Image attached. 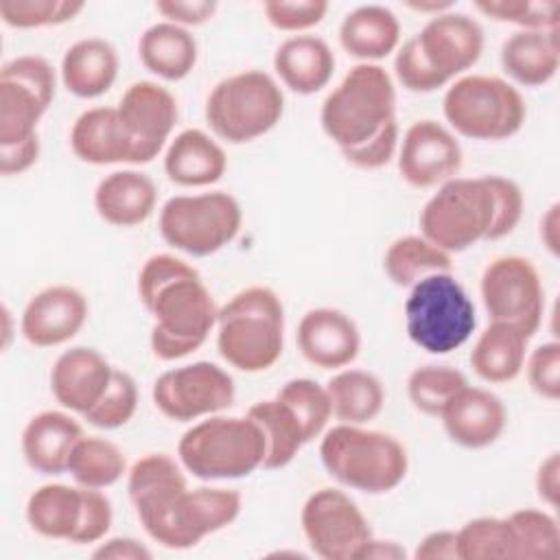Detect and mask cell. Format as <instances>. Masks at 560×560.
Masks as SVG:
<instances>
[{
    "label": "cell",
    "mask_w": 560,
    "mask_h": 560,
    "mask_svg": "<svg viewBox=\"0 0 560 560\" xmlns=\"http://www.w3.org/2000/svg\"><path fill=\"white\" fill-rule=\"evenodd\" d=\"M413 44L427 66L448 85L457 74L472 68L483 52V28L468 13L455 9L431 18Z\"/></svg>",
    "instance_id": "9a60e30c"
},
{
    "label": "cell",
    "mask_w": 560,
    "mask_h": 560,
    "mask_svg": "<svg viewBox=\"0 0 560 560\" xmlns=\"http://www.w3.org/2000/svg\"><path fill=\"white\" fill-rule=\"evenodd\" d=\"M225 168L223 147L201 129H184L166 144L164 173L177 186H210L223 177Z\"/></svg>",
    "instance_id": "d4e9b609"
},
{
    "label": "cell",
    "mask_w": 560,
    "mask_h": 560,
    "mask_svg": "<svg viewBox=\"0 0 560 560\" xmlns=\"http://www.w3.org/2000/svg\"><path fill=\"white\" fill-rule=\"evenodd\" d=\"M462 168L459 140L433 118L416 120L398 147L400 177L413 188H438Z\"/></svg>",
    "instance_id": "2e32d148"
},
{
    "label": "cell",
    "mask_w": 560,
    "mask_h": 560,
    "mask_svg": "<svg viewBox=\"0 0 560 560\" xmlns=\"http://www.w3.org/2000/svg\"><path fill=\"white\" fill-rule=\"evenodd\" d=\"M302 357L319 370H341L361 350V332L354 319L332 306L311 308L302 315L295 332Z\"/></svg>",
    "instance_id": "d6986e66"
},
{
    "label": "cell",
    "mask_w": 560,
    "mask_h": 560,
    "mask_svg": "<svg viewBox=\"0 0 560 560\" xmlns=\"http://www.w3.org/2000/svg\"><path fill=\"white\" fill-rule=\"evenodd\" d=\"M446 122L470 140H505L521 131L527 107L521 92L492 74L455 79L442 101Z\"/></svg>",
    "instance_id": "9c48e42d"
},
{
    "label": "cell",
    "mask_w": 560,
    "mask_h": 560,
    "mask_svg": "<svg viewBox=\"0 0 560 560\" xmlns=\"http://www.w3.org/2000/svg\"><path fill=\"white\" fill-rule=\"evenodd\" d=\"M158 203L155 182L133 168L105 175L94 190V208L98 217L116 228H133L144 223Z\"/></svg>",
    "instance_id": "cb8c5ba5"
},
{
    "label": "cell",
    "mask_w": 560,
    "mask_h": 560,
    "mask_svg": "<svg viewBox=\"0 0 560 560\" xmlns=\"http://www.w3.org/2000/svg\"><path fill=\"white\" fill-rule=\"evenodd\" d=\"M332 418L341 424H368L385 405V387L372 372L348 368L326 383Z\"/></svg>",
    "instance_id": "1f68e13d"
},
{
    "label": "cell",
    "mask_w": 560,
    "mask_h": 560,
    "mask_svg": "<svg viewBox=\"0 0 560 560\" xmlns=\"http://www.w3.org/2000/svg\"><path fill=\"white\" fill-rule=\"evenodd\" d=\"M2 319H4V341H2V348H7L9 341H11V313H9L7 304L2 306Z\"/></svg>",
    "instance_id": "6125c7cd"
},
{
    "label": "cell",
    "mask_w": 560,
    "mask_h": 560,
    "mask_svg": "<svg viewBox=\"0 0 560 560\" xmlns=\"http://www.w3.org/2000/svg\"><path fill=\"white\" fill-rule=\"evenodd\" d=\"M518 560H556L560 556L558 523L545 510L523 508L508 514Z\"/></svg>",
    "instance_id": "f35d334b"
},
{
    "label": "cell",
    "mask_w": 560,
    "mask_h": 560,
    "mask_svg": "<svg viewBox=\"0 0 560 560\" xmlns=\"http://www.w3.org/2000/svg\"><path fill=\"white\" fill-rule=\"evenodd\" d=\"M234 381L217 363L195 361L162 372L153 383V405L175 422L221 413L234 402Z\"/></svg>",
    "instance_id": "4fadbf2b"
},
{
    "label": "cell",
    "mask_w": 560,
    "mask_h": 560,
    "mask_svg": "<svg viewBox=\"0 0 560 560\" xmlns=\"http://www.w3.org/2000/svg\"><path fill=\"white\" fill-rule=\"evenodd\" d=\"M475 9L497 22L514 24L518 31H558V0H481Z\"/></svg>",
    "instance_id": "b9f144b4"
},
{
    "label": "cell",
    "mask_w": 560,
    "mask_h": 560,
    "mask_svg": "<svg viewBox=\"0 0 560 560\" xmlns=\"http://www.w3.org/2000/svg\"><path fill=\"white\" fill-rule=\"evenodd\" d=\"M144 308L153 317L151 350L160 361H177L199 350L219 317L199 273L164 284Z\"/></svg>",
    "instance_id": "ba28073f"
},
{
    "label": "cell",
    "mask_w": 560,
    "mask_h": 560,
    "mask_svg": "<svg viewBox=\"0 0 560 560\" xmlns=\"http://www.w3.org/2000/svg\"><path fill=\"white\" fill-rule=\"evenodd\" d=\"M199 273L192 265L186 260L173 256V254H153L151 258L144 260L140 273H138V298L142 306L168 282L184 278V276H195Z\"/></svg>",
    "instance_id": "f907efd6"
},
{
    "label": "cell",
    "mask_w": 560,
    "mask_h": 560,
    "mask_svg": "<svg viewBox=\"0 0 560 560\" xmlns=\"http://www.w3.org/2000/svg\"><path fill=\"white\" fill-rule=\"evenodd\" d=\"M94 558L103 560H149L151 551L129 536H116L105 542H98V547L92 551Z\"/></svg>",
    "instance_id": "9f6ffc18"
},
{
    "label": "cell",
    "mask_w": 560,
    "mask_h": 560,
    "mask_svg": "<svg viewBox=\"0 0 560 560\" xmlns=\"http://www.w3.org/2000/svg\"><path fill=\"white\" fill-rule=\"evenodd\" d=\"M459 560H518L508 516H479L457 529Z\"/></svg>",
    "instance_id": "8d00e7d4"
},
{
    "label": "cell",
    "mask_w": 560,
    "mask_h": 560,
    "mask_svg": "<svg viewBox=\"0 0 560 560\" xmlns=\"http://www.w3.org/2000/svg\"><path fill=\"white\" fill-rule=\"evenodd\" d=\"M155 11L164 18V22L190 28L206 24L217 13V2L212 0H160L155 2Z\"/></svg>",
    "instance_id": "f5cc1de1"
},
{
    "label": "cell",
    "mask_w": 560,
    "mask_h": 560,
    "mask_svg": "<svg viewBox=\"0 0 560 560\" xmlns=\"http://www.w3.org/2000/svg\"><path fill=\"white\" fill-rule=\"evenodd\" d=\"M70 147L81 162L94 166L140 164L138 147L116 107L85 109L70 129Z\"/></svg>",
    "instance_id": "7402d4cb"
},
{
    "label": "cell",
    "mask_w": 560,
    "mask_h": 560,
    "mask_svg": "<svg viewBox=\"0 0 560 560\" xmlns=\"http://www.w3.org/2000/svg\"><path fill=\"white\" fill-rule=\"evenodd\" d=\"M396 120V88L378 63H357L324 98L319 122L341 149L368 142Z\"/></svg>",
    "instance_id": "277c9868"
},
{
    "label": "cell",
    "mask_w": 560,
    "mask_h": 560,
    "mask_svg": "<svg viewBox=\"0 0 560 560\" xmlns=\"http://www.w3.org/2000/svg\"><path fill=\"white\" fill-rule=\"evenodd\" d=\"M59 74L72 96H103L118 77V52L103 37H83L63 52Z\"/></svg>",
    "instance_id": "4316f807"
},
{
    "label": "cell",
    "mask_w": 560,
    "mask_h": 560,
    "mask_svg": "<svg viewBox=\"0 0 560 560\" xmlns=\"http://www.w3.org/2000/svg\"><path fill=\"white\" fill-rule=\"evenodd\" d=\"M409 9L418 11V13H429L431 18L444 13V11H451L453 9V2H438V0H429V2H407Z\"/></svg>",
    "instance_id": "94428289"
},
{
    "label": "cell",
    "mask_w": 560,
    "mask_h": 560,
    "mask_svg": "<svg viewBox=\"0 0 560 560\" xmlns=\"http://www.w3.org/2000/svg\"><path fill=\"white\" fill-rule=\"evenodd\" d=\"M177 457L197 479H241L262 468L265 440L252 418L214 413L179 438Z\"/></svg>",
    "instance_id": "5b68a950"
},
{
    "label": "cell",
    "mask_w": 560,
    "mask_h": 560,
    "mask_svg": "<svg viewBox=\"0 0 560 560\" xmlns=\"http://www.w3.org/2000/svg\"><path fill=\"white\" fill-rule=\"evenodd\" d=\"M136 409H138L136 381L125 370L114 368V374H112V381H109L105 394L83 416V420H88V424H92L96 429L112 431V429L127 424L133 418Z\"/></svg>",
    "instance_id": "ee69618b"
},
{
    "label": "cell",
    "mask_w": 560,
    "mask_h": 560,
    "mask_svg": "<svg viewBox=\"0 0 560 560\" xmlns=\"http://www.w3.org/2000/svg\"><path fill=\"white\" fill-rule=\"evenodd\" d=\"M398 151V122H389L385 129H381L374 138H370L363 144L341 149V155L348 164L357 168H381L392 162V158Z\"/></svg>",
    "instance_id": "816d5d0a"
},
{
    "label": "cell",
    "mask_w": 560,
    "mask_h": 560,
    "mask_svg": "<svg viewBox=\"0 0 560 560\" xmlns=\"http://www.w3.org/2000/svg\"><path fill=\"white\" fill-rule=\"evenodd\" d=\"M129 499L151 540L190 549L228 527L241 512V494L228 488H188L184 466L166 453L140 457L127 477Z\"/></svg>",
    "instance_id": "6da1fadb"
},
{
    "label": "cell",
    "mask_w": 560,
    "mask_h": 560,
    "mask_svg": "<svg viewBox=\"0 0 560 560\" xmlns=\"http://www.w3.org/2000/svg\"><path fill=\"white\" fill-rule=\"evenodd\" d=\"M402 311L409 339L429 354L462 348L477 326L475 304L453 271L431 273L409 287Z\"/></svg>",
    "instance_id": "8992f818"
},
{
    "label": "cell",
    "mask_w": 560,
    "mask_h": 560,
    "mask_svg": "<svg viewBox=\"0 0 560 560\" xmlns=\"http://www.w3.org/2000/svg\"><path fill=\"white\" fill-rule=\"evenodd\" d=\"M405 556H407V551L398 542H394V540H378V538L372 536L363 545V549L359 553V560H372V558H376V560H402Z\"/></svg>",
    "instance_id": "680465c9"
},
{
    "label": "cell",
    "mask_w": 560,
    "mask_h": 560,
    "mask_svg": "<svg viewBox=\"0 0 560 560\" xmlns=\"http://www.w3.org/2000/svg\"><path fill=\"white\" fill-rule=\"evenodd\" d=\"M83 435L81 424L70 413L55 409L42 411L22 431L24 459L42 475H61L68 470L72 448Z\"/></svg>",
    "instance_id": "603a6c76"
},
{
    "label": "cell",
    "mask_w": 560,
    "mask_h": 560,
    "mask_svg": "<svg viewBox=\"0 0 560 560\" xmlns=\"http://www.w3.org/2000/svg\"><path fill=\"white\" fill-rule=\"evenodd\" d=\"M302 532L315 556L324 560H359L372 527L359 505L337 488L315 490L302 505Z\"/></svg>",
    "instance_id": "5bb4252c"
},
{
    "label": "cell",
    "mask_w": 560,
    "mask_h": 560,
    "mask_svg": "<svg viewBox=\"0 0 560 560\" xmlns=\"http://www.w3.org/2000/svg\"><path fill=\"white\" fill-rule=\"evenodd\" d=\"M400 22L381 4H361L346 13L339 26L341 48L361 63H374L398 48Z\"/></svg>",
    "instance_id": "f1b7e54d"
},
{
    "label": "cell",
    "mask_w": 560,
    "mask_h": 560,
    "mask_svg": "<svg viewBox=\"0 0 560 560\" xmlns=\"http://www.w3.org/2000/svg\"><path fill=\"white\" fill-rule=\"evenodd\" d=\"M267 22L284 33L304 35V31L317 26L326 13L328 2L324 0H271L262 4Z\"/></svg>",
    "instance_id": "bcb514c9"
},
{
    "label": "cell",
    "mask_w": 560,
    "mask_h": 560,
    "mask_svg": "<svg viewBox=\"0 0 560 560\" xmlns=\"http://www.w3.org/2000/svg\"><path fill=\"white\" fill-rule=\"evenodd\" d=\"M383 269L396 287L409 289L431 273L453 271V260L451 254L442 252L422 234H407L387 247Z\"/></svg>",
    "instance_id": "e575fe53"
},
{
    "label": "cell",
    "mask_w": 560,
    "mask_h": 560,
    "mask_svg": "<svg viewBox=\"0 0 560 560\" xmlns=\"http://www.w3.org/2000/svg\"><path fill=\"white\" fill-rule=\"evenodd\" d=\"M494 199L483 177H453L438 186L420 210V234L446 254L488 241Z\"/></svg>",
    "instance_id": "30bf717a"
},
{
    "label": "cell",
    "mask_w": 560,
    "mask_h": 560,
    "mask_svg": "<svg viewBox=\"0 0 560 560\" xmlns=\"http://www.w3.org/2000/svg\"><path fill=\"white\" fill-rule=\"evenodd\" d=\"M560 488V457L558 453H549L540 466H538V472H536V492H538V499L542 503H547L549 508H556L558 505V490Z\"/></svg>",
    "instance_id": "6f0895ef"
},
{
    "label": "cell",
    "mask_w": 560,
    "mask_h": 560,
    "mask_svg": "<svg viewBox=\"0 0 560 560\" xmlns=\"http://www.w3.org/2000/svg\"><path fill=\"white\" fill-rule=\"evenodd\" d=\"M0 81H11L33 92L46 107L52 105L57 92V74L48 59L39 55H20L0 70Z\"/></svg>",
    "instance_id": "f6af8a7d"
},
{
    "label": "cell",
    "mask_w": 560,
    "mask_h": 560,
    "mask_svg": "<svg viewBox=\"0 0 560 560\" xmlns=\"http://www.w3.org/2000/svg\"><path fill=\"white\" fill-rule=\"evenodd\" d=\"M503 72L523 88L549 83L560 68L558 31H516L501 46Z\"/></svg>",
    "instance_id": "83f0119b"
},
{
    "label": "cell",
    "mask_w": 560,
    "mask_h": 560,
    "mask_svg": "<svg viewBox=\"0 0 560 560\" xmlns=\"http://www.w3.org/2000/svg\"><path fill=\"white\" fill-rule=\"evenodd\" d=\"M284 112V94L262 70H243L219 81L206 98V122L230 144L252 142L271 131Z\"/></svg>",
    "instance_id": "52a82bcc"
},
{
    "label": "cell",
    "mask_w": 560,
    "mask_h": 560,
    "mask_svg": "<svg viewBox=\"0 0 560 560\" xmlns=\"http://www.w3.org/2000/svg\"><path fill=\"white\" fill-rule=\"evenodd\" d=\"M247 418L256 422L265 440V470L284 468L295 459L300 448L306 444L304 431L298 418L280 398L258 400L247 409Z\"/></svg>",
    "instance_id": "836d02e7"
},
{
    "label": "cell",
    "mask_w": 560,
    "mask_h": 560,
    "mask_svg": "<svg viewBox=\"0 0 560 560\" xmlns=\"http://www.w3.org/2000/svg\"><path fill=\"white\" fill-rule=\"evenodd\" d=\"M276 398H280L291 409V413L298 418V422L304 431L306 444L313 442L315 438H319L326 431L328 420L332 418L326 385H319L313 378L287 381L280 387V392L276 394Z\"/></svg>",
    "instance_id": "ab89813d"
},
{
    "label": "cell",
    "mask_w": 560,
    "mask_h": 560,
    "mask_svg": "<svg viewBox=\"0 0 560 560\" xmlns=\"http://www.w3.org/2000/svg\"><path fill=\"white\" fill-rule=\"evenodd\" d=\"M197 39L184 26L171 22L151 24L138 39V57L142 66L164 79L182 81L197 63Z\"/></svg>",
    "instance_id": "4dcf8cb0"
},
{
    "label": "cell",
    "mask_w": 560,
    "mask_h": 560,
    "mask_svg": "<svg viewBox=\"0 0 560 560\" xmlns=\"http://www.w3.org/2000/svg\"><path fill=\"white\" fill-rule=\"evenodd\" d=\"M39 158V138H31L26 142L20 144H9V147H0V173L4 177L11 175H20L24 171H28Z\"/></svg>",
    "instance_id": "db71d44e"
},
{
    "label": "cell",
    "mask_w": 560,
    "mask_h": 560,
    "mask_svg": "<svg viewBox=\"0 0 560 560\" xmlns=\"http://www.w3.org/2000/svg\"><path fill=\"white\" fill-rule=\"evenodd\" d=\"M81 516V486L44 483L26 501V521L44 538L72 540Z\"/></svg>",
    "instance_id": "d6a6232c"
},
{
    "label": "cell",
    "mask_w": 560,
    "mask_h": 560,
    "mask_svg": "<svg viewBox=\"0 0 560 560\" xmlns=\"http://www.w3.org/2000/svg\"><path fill=\"white\" fill-rule=\"evenodd\" d=\"M90 306L85 295L70 284H52L37 291L24 306L20 330L37 348H55L85 326Z\"/></svg>",
    "instance_id": "ac0fdd59"
},
{
    "label": "cell",
    "mask_w": 560,
    "mask_h": 560,
    "mask_svg": "<svg viewBox=\"0 0 560 560\" xmlns=\"http://www.w3.org/2000/svg\"><path fill=\"white\" fill-rule=\"evenodd\" d=\"M243 225L241 203L225 190L175 195L160 208L162 238L195 258L217 254L232 243Z\"/></svg>",
    "instance_id": "8fae6325"
},
{
    "label": "cell",
    "mask_w": 560,
    "mask_h": 560,
    "mask_svg": "<svg viewBox=\"0 0 560 560\" xmlns=\"http://www.w3.org/2000/svg\"><path fill=\"white\" fill-rule=\"evenodd\" d=\"M319 459L335 481L365 494L392 492L409 470L407 448L394 435L363 424L339 422L324 431Z\"/></svg>",
    "instance_id": "3957f363"
},
{
    "label": "cell",
    "mask_w": 560,
    "mask_h": 560,
    "mask_svg": "<svg viewBox=\"0 0 560 560\" xmlns=\"http://www.w3.org/2000/svg\"><path fill=\"white\" fill-rule=\"evenodd\" d=\"M48 107L26 88L0 81V147L20 144L37 136V125Z\"/></svg>",
    "instance_id": "74e56055"
},
{
    "label": "cell",
    "mask_w": 560,
    "mask_h": 560,
    "mask_svg": "<svg viewBox=\"0 0 560 560\" xmlns=\"http://www.w3.org/2000/svg\"><path fill=\"white\" fill-rule=\"evenodd\" d=\"M116 109L138 147L140 164L158 158L171 142L179 109L175 96L164 85L155 81H136L125 90Z\"/></svg>",
    "instance_id": "e0dca14e"
},
{
    "label": "cell",
    "mask_w": 560,
    "mask_h": 560,
    "mask_svg": "<svg viewBox=\"0 0 560 560\" xmlns=\"http://www.w3.org/2000/svg\"><path fill=\"white\" fill-rule=\"evenodd\" d=\"M527 343L529 337L518 328L503 322H490L470 350V368L490 385L510 383L525 365Z\"/></svg>",
    "instance_id": "f546056e"
},
{
    "label": "cell",
    "mask_w": 560,
    "mask_h": 560,
    "mask_svg": "<svg viewBox=\"0 0 560 560\" xmlns=\"http://www.w3.org/2000/svg\"><path fill=\"white\" fill-rule=\"evenodd\" d=\"M112 518L114 510L109 499L101 490L81 488V516L70 542L92 545L103 540L112 527Z\"/></svg>",
    "instance_id": "681fc988"
},
{
    "label": "cell",
    "mask_w": 560,
    "mask_h": 560,
    "mask_svg": "<svg viewBox=\"0 0 560 560\" xmlns=\"http://www.w3.org/2000/svg\"><path fill=\"white\" fill-rule=\"evenodd\" d=\"M464 385L468 381L457 368L420 365L407 378V396L420 413L438 418L448 398Z\"/></svg>",
    "instance_id": "60d3db41"
},
{
    "label": "cell",
    "mask_w": 560,
    "mask_h": 560,
    "mask_svg": "<svg viewBox=\"0 0 560 560\" xmlns=\"http://www.w3.org/2000/svg\"><path fill=\"white\" fill-rule=\"evenodd\" d=\"M112 374L114 368L96 348L74 346L52 363L50 392L63 409L85 416L105 394Z\"/></svg>",
    "instance_id": "44dd1931"
},
{
    "label": "cell",
    "mask_w": 560,
    "mask_h": 560,
    "mask_svg": "<svg viewBox=\"0 0 560 560\" xmlns=\"http://www.w3.org/2000/svg\"><path fill=\"white\" fill-rule=\"evenodd\" d=\"M273 70L284 88L308 96L330 83L335 72V52L317 35H293L276 48Z\"/></svg>",
    "instance_id": "484cf974"
},
{
    "label": "cell",
    "mask_w": 560,
    "mask_h": 560,
    "mask_svg": "<svg viewBox=\"0 0 560 560\" xmlns=\"http://www.w3.org/2000/svg\"><path fill=\"white\" fill-rule=\"evenodd\" d=\"M558 203H553L540 219V241L553 256H558Z\"/></svg>",
    "instance_id": "91938a15"
},
{
    "label": "cell",
    "mask_w": 560,
    "mask_h": 560,
    "mask_svg": "<svg viewBox=\"0 0 560 560\" xmlns=\"http://www.w3.org/2000/svg\"><path fill=\"white\" fill-rule=\"evenodd\" d=\"M525 372L529 387L545 400L560 398V343L547 341L525 357Z\"/></svg>",
    "instance_id": "c3c4849f"
},
{
    "label": "cell",
    "mask_w": 560,
    "mask_h": 560,
    "mask_svg": "<svg viewBox=\"0 0 560 560\" xmlns=\"http://www.w3.org/2000/svg\"><path fill=\"white\" fill-rule=\"evenodd\" d=\"M85 2L79 0H0V18L11 28H44L72 22Z\"/></svg>",
    "instance_id": "7bdbcfd3"
},
{
    "label": "cell",
    "mask_w": 560,
    "mask_h": 560,
    "mask_svg": "<svg viewBox=\"0 0 560 560\" xmlns=\"http://www.w3.org/2000/svg\"><path fill=\"white\" fill-rule=\"evenodd\" d=\"M284 348V306L269 287H247L219 308L217 350L241 372L269 370Z\"/></svg>",
    "instance_id": "7a4b0ae2"
},
{
    "label": "cell",
    "mask_w": 560,
    "mask_h": 560,
    "mask_svg": "<svg viewBox=\"0 0 560 560\" xmlns=\"http://www.w3.org/2000/svg\"><path fill=\"white\" fill-rule=\"evenodd\" d=\"M490 322H503L529 339L542 324L545 289L538 269L523 256H499L481 273L479 284Z\"/></svg>",
    "instance_id": "7c38bea8"
},
{
    "label": "cell",
    "mask_w": 560,
    "mask_h": 560,
    "mask_svg": "<svg viewBox=\"0 0 560 560\" xmlns=\"http://www.w3.org/2000/svg\"><path fill=\"white\" fill-rule=\"evenodd\" d=\"M125 466V455L114 442L98 435H83L72 448L66 472L81 488L105 490L122 477Z\"/></svg>",
    "instance_id": "d590c367"
},
{
    "label": "cell",
    "mask_w": 560,
    "mask_h": 560,
    "mask_svg": "<svg viewBox=\"0 0 560 560\" xmlns=\"http://www.w3.org/2000/svg\"><path fill=\"white\" fill-rule=\"evenodd\" d=\"M486 182L490 186L492 199H494V223L490 230L488 241L503 238L514 232L523 217V190L518 188L516 182L501 177V175H486Z\"/></svg>",
    "instance_id": "7dc6e473"
},
{
    "label": "cell",
    "mask_w": 560,
    "mask_h": 560,
    "mask_svg": "<svg viewBox=\"0 0 560 560\" xmlns=\"http://www.w3.org/2000/svg\"><path fill=\"white\" fill-rule=\"evenodd\" d=\"M418 560H459L457 556V532L455 529H435L427 534L416 551Z\"/></svg>",
    "instance_id": "11a10c76"
},
{
    "label": "cell",
    "mask_w": 560,
    "mask_h": 560,
    "mask_svg": "<svg viewBox=\"0 0 560 560\" xmlns=\"http://www.w3.org/2000/svg\"><path fill=\"white\" fill-rule=\"evenodd\" d=\"M438 418L451 442L472 451L494 444L508 424V411L501 398L475 385L457 389Z\"/></svg>",
    "instance_id": "ffe728a7"
}]
</instances>
